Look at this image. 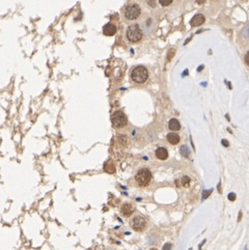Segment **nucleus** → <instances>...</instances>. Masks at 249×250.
Instances as JSON below:
<instances>
[{"mask_svg": "<svg viewBox=\"0 0 249 250\" xmlns=\"http://www.w3.org/2000/svg\"><path fill=\"white\" fill-rule=\"evenodd\" d=\"M148 78V71L143 65H137L131 72V80L136 84H143Z\"/></svg>", "mask_w": 249, "mask_h": 250, "instance_id": "f257e3e1", "label": "nucleus"}, {"mask_svg": "<svg viewBox=\"0 0 249 250\" xmlns=\"http://www.w3.org/2000/svg\"><path fill=\"white\" fill-rule=\"evenodd\" d=\"M126 36H127V39L130 42V43L136 44V43H139L141 39H142L143 33H142V30H141L139 25L132 24L127 28Z\"/></svg>", "mask_w": 249, "mask_h": 250, "instance_id": "f03ea898", "label": "nucleus"}, {"mask_svg": "<svg viewBox=\"0 0 249 250\" xmlns=\"http://www.w3.org/2000/svg\"><path fill=\"white\" fill-rule=\"evenodd\" d=\"M135 181L140 187H146L152 182V172L148 168H141L135 175Z\"/></svg>", "mask_w": 249, "mask_h": 250, "instance_id": "7ed1b4c3", "label": "nucleus"}, {"mask_svg": "<svg viewBox=\"0 0 249 250\" xmlns=\"http://www.w3.org/2000/svg\"><path fill=\"white\" fill-rule=\"evenodd\" d=\"M141 15V9L138 4L131 3L128 4L124 9V16L127 20L134 21L137 20Z\"/></svg>", "mask_w": 249, "mask_h": 250, "instance_id": "20e7f679", "label": "nucleus"}, {"mask_svg": "<svg viewBox=\"0 0 249 250\" xmlns=\"http://www.w3.org/2000/svg\"><path fill=\"white\" fill-rule=\"evenodd\" d=\"M111 123L114 128L120 129L127 126L128 118L123 111H115L111 116Z\"/></svg>", "mask_w": 249, "mask_h": 250, "instance_id": "39448f33", "label": "nucleus"}, {"mask_svg": "<svg viewBox=\"0 0 249 250\" xmlns=\"http://www.w3.org/2000/svg\"><path fill=\"white\" fill-rule=\"evenodd\" d=\"M130 225L135 231H142L146 227V220L142 216H136L130 221Z\"/></svg>", "mask_w": 249, "mask_h": 250, "instance_id": "423d86ee", "label": "nucleus"}, {"mask_svg": "<svg viewBox=\"0 0 249 250\" xmlns=\"http://www.w3.org/2000/svg\"><path fill=\"white\" fill-rule=\"evenodd\" d=\"M134 212V206L131 204H124L120 208V214H122L124 217H130L131 215Z\"/></svg>", "mask_w": 249, "mask_h": 250, "instance_id": "0eeeda50", "label": "nucleus"}, {"mask_svg": "<svg viewBox=\"0 0 249 250\" xmlns=\"http://www.w3.org/2000/svg\"><path fill=\"white\" fill-rule=\"evenodd\" d=\"M204 21H206V19H204L203 15L197 14V15H195L194 17L192 18V19H191L190 25L192 26V27H197V26L203 25V23H204Z\"/></svg>", "mask_w": 249, "mask_h": 250, "instance_id": "6e6552de", "label": "nucleus"}, {"mask_svg": "<svg viewBox=\"0 0 249 250\" xmlns=\"http://www.w3.org/2000/svg\"><path fill=\"white\" fill-rule=\"evenodd\" d=\"M103 33L107 36H113L116 33V26L112 23H108L103 27Z\"/></svg>", "mask_w": 249, "mask_h": 250, "instance_id": "1a4fd4ad", "label": "nucleus"}, {"mask_svg": "<svg viewBox=\"0 0 249 250\" xmlns=\"http://www.w3.org/2000/svg\"><path fill=\"white\" fill-rule=\"evenodd\" d=\"M156 157L160 160H166L168 158V152L165 147H158L156 149Z\"/></svg>", "mask_w": 249, "mask_h": 250, "instance_id": "9d476101", "label": "nucleus"}, {"mask_svg": "<svg viewBox=\"0 0 249 250\" xmlns=\"http://www.w3.org/2000/svg\"><path fill=\"white\" fill-rule=\"evenodd\" d=\"M190 178L189 177H187V175H184V177H182V178H178V180H175V185H177L178 187H187V186H189V184H190Z\"/></svg>", "mask_w": 249, "mask_h": 250, "instance_id": "9b49d317", "label": "nucleus"}, {"mask_svg": "<svg viewBox=\"0 0 249 250\" xmlns=\"http://www.w3.org/2000/svg\"><path fill=\"white\" fill-rule=\"evenodd\" d=\"M167 140L170 144H178L180 142V136L178 135L177 133L172 132V133H168L167 134Z\"/></svg>", "mask_w": 249, "mask_h": 250, "instance_id": "f8f14e48", "label": "nucleus"}, {"mask_svg": "<svg viewBox=\"0 0 249 250\" xmlns=\"http://www.w3.org/2000/svg\"><path fill=\"white\" fill-rule=\"evenodd\" d=\"M168 128L171 131H179L181 129V125H180L179 120L175 119V118H171L168 123Z\"/></svg>", "mask_w": 249, "mask_h": 250, "instance_id": "ddd939ff", "label": "nucleus"}, {"mask_svg": "<svg viewBox=\"0 0 249 250\" xmlns=\"http://www.w3.org/2000/svg\"><path fill=\"white\" fill-rule=\"evenodd\" d=\"M104 169H105V171L108 172V173H114L115 172V165H114V163L112 162L111 160L107 161L106 163H105V165H104Z\"/></svg>", "mask_w": 249, "mask_h": 250, "instance_id": "4468645a", "label": "nucleus"}, {"mask_svg": "<svg viewBox=\"0 0 249 250\" xmlns=\"http://www.w3.org/2000/svg\"><path fill=\"white\" fill-rule=\"evenodd\" d=\"M181 153H182V155L184 157H188L189 156V153H190V151L189 149H188V147L187 146H182L181 147Z\"/></svg>", "mask_w": 249, "mask_h": 250, "instance_id": "2eb2a0df", "label": "nucleus"}, {"mask_svg": "<svg viewBox=\"0 0 249 250\" xmlns=\"http://www.w3.org/2000/svg\"><path fill=\"white\" fill-rule=\"evenodd\" d=\"M172 1H174V0H159V3L161 4L162 6L166 7V6H168V5L171 4Z\"/></svg>", "mask_w": 249, "mask_h": 250, "instance_id": "dca6fc26", "label": "nucleus"}, {"mask_svg": "<svg viewBox=\"0 0 249 250\" xmlns=\"http://www.w3.org/2000/svg\"><path fill=\"white\" fill-rule=\"evenodd\" d=\"M146 1V4L148 5V6L151 7H156L157 6V0H145Z\"/></svg>", "mask_w": 249, "mask_h": 250, "instance_id": "f3484780", "label": "nucleus"}, {"mask_svg": "<svg viewBox=\"0 0 249 250\" xmlns=\"http://www.w3.org/2000/svg\"><path fill=\"white\" fill-rule=\"evenodd\" d=\"M229 200H235V199H236V194L235 193H229Z\"/></svg>", "mask_w": 249, "mask_h": 250, "instance_id": "a211bd4d", "label": "nucleus"}, {"mask_svg": "<svg viewBox=\"0 0 249 250\" xmlns=\"http://www.w3.org/2000/svg\"><path fill=\"white\" fill-rule=\"evenodd\" d=\"M170 249H171V245H170L169 243L165 244L164 247H163V250H170Z\"/></svg>", "mask_w": 249, "mask_h": 250, "instance_id": "6ab92c4d", "label": "nucleus"}, {"mask_svg": "<svg viewBox=\"0 0 249 250\" xmlns=\"http://www.w3.org/2000/svg\"><path fill=\"white\" fill-rule=\"evenodd\" d=\"M222 143H223V145L225 146H229V142H227L226 140H222Z\"/></svg>", "mask_w": 249, "mask_h": 250, "instance_id": "aec40b11", "label": "nucleus"}, {"mask_svg": "<svg viewBox=\"0 0 249 250\" xmlns=\"http://www.w3.org/2000/svg\"><path fill=\"white\" fill-rule=\"evenodd\" d=\"M204 0H197V3H203Z\"/></svg>", "mask_w": 249, "mask_h": 250, "instance_id": "412c9836", "label": "nucleus"}, {"mask_svg": "<svg viewBox=\"0 0 249 250\" xmlns=\"http://www.w3.org/2000/svg\"><path fill=\"white\" fill-rule=\"evenodd\" d=\"M151 250H158V249H156V248H152Z\"/></svg>", "mask_w": 249, "mask_h": 250, "instance_id": "4be33fe9", "label": "nucleus"}]
</instances>
